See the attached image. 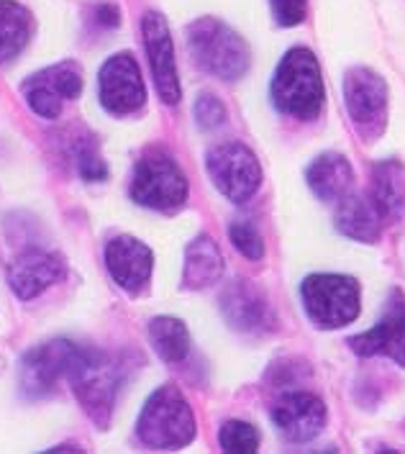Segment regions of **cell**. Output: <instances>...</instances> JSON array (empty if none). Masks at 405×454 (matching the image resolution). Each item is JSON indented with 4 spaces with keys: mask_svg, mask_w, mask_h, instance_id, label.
I'll list each match as a JSON object with an SVG mask.
<instances>
[{
    "mask_svg": "<svg viewBox=\"0 0 405 454\" xmlns=\"http://www.w3.org/2000/svg\"><path fill=\"white\" fill-rule=\"evenodd\" d=\"M275 106L300 121H313L323 108V80L313 51L290 49L272 80Z\"/></svg>",
    "mask_w": 405,
    "mask_h": 454,
    "instance_id": "6da1fadb",
    "label": "cell"
},
{
    "mask_svg": "<svg viewBox=\"0 0 405 454\" xmlns=\"http://www.w3.org/2000/svg\"><path fill=\"white\" fill-rule=\"evenodd\" d=\"M67 378L74 387L80 406L85 408V413L96 421L100 429H105L111 424L121 387L119 362L105 352L80 347Z\"/></svg>",
    "mask_w": 405,
    "mask_h": 454,
    "instance_id": "7a4b0ae2",
    "label": "cell"
},
{
    "mask_svg": "<svg viewBox=\"0 0 405 454\" xmlns=\"http://www.w3.org/2000/svg\"><path fill=\"white\" fill-rule=\"evenodd\" d=\"M195 436V419L185 395L165 385L152 393L139 416V439L152 450H180Z\"/></svg>",
    "mask_w": 405,
    "mask_h": 454,
    "instance_id": "3957f363",
    "label": "cell"
},
{
    "mask_svg": "<svg viewBox=\"0 0 405 454\" xmlns=\"http://www.w3.org/2000/svg\"><path fill=\"white\" fill-rule=\"evenodd\" d=\"M188 36H191L192 59L206 72L229 82L246 74L252 54L246 42L234 28L215 19H200L191 26Z\"/></svg>",
    "mask_w": 405,
    "mask_h": 454,
    "instance_id": "277c9868",
    "label": "cell"
},
{
    "mask_svg": "<svg viewBox=\"0 0 405 454\" xmlns=\"http://www.w3.org/2000/svg\"><path fill=\"white\" fill-rule=\"evenodd\" d=\"M308 318L321 329H341L359 316V283L347 275H310L300 287Z\"/></svg>",
    "mask_w": 405,
    "mask_h": 454,
    "instance_id": "5b68a950",
    "label": "cell"
},
{
    "mask_svg": "<svg viewBox=\"0 0 405 454\" xmlns=\"http://www.w3.org/2000/svg\"><path fill=\"white\" fill-rule=\"evenodd\" d=\"M131 198L146 208L172 214L183 208L188 200V180L172 157L162 152H152L136 162L131 180Z\"/></svg>",
    "mask_w": 405,
    "mask_h": 454,
    "instance_id": "8992f818",
    "label": "cell"
},
{
    "mask_svg": "<svg viewBox=\"0 0 405 454\" xmlns=\"http://www.w3.org/2000/svg\"><path fill=\"white\" fill-rule=\"evenodd\" d=\"M208 172L215 188L231 203H246L262 183V168L249 146L238 142L218 144L208 152Z\"/></svg>",
    "mask_w": 405,
    "mask_h": 454,
    "instance_id": "52a82bcc",
    "label": "cell"
},
{
    "mask_svg": "<svg viewBox=\"0 0 405 454\" xmlns=\"http://www.w3.org/2000/svg\"><path fill=\"white\" fill-rule=\"evenodd\" d=\"M344 100L349 119L364 139L380 137L387 123V85L378 72L354 67L344 77Z\"/></svg>",
    "mask_w": 405,
    "mask_h": 454,
    "instance_id": "ba28073f",
    "label": "cell"
},
{
    "mask_svg": "<svg viewBox=\"0 0 405 454\" xmlns=\"http://www.w3.org/2000/svg\"><path fill=\"white\" fill-rule=\"evenodd\" d=\"M80 347L67 339H57L31 349L21 362V387L28 398H44L57 390L62 378H67Z\"/></svg>",
    "mask_w": 405,
    "mask_h": 454,
    "instance_id": "9c48e42d",
    "label": "cell"
},
{
    "mask_svg": "<svg viewBox=\"0 0 405 454\" xmlns=\"http://www.w3.org/2000/svg\"><path fill=\"white\" fill-rule=\"evenodd\" d=\"M21 90H24L26 103L31 106L34 114H39L44 119H57L62 114L65 103L80 96L82 74L72 62H62V65H54V67L31 74Z\"/></svg>",
    "mask_w": 405,
    "mask_h": 454,
    "instance_id": "30bf717a",
    "label": "cell"
},
{
    "mask_svg": "<svg viewBox=\"0 0 405 454\" xmlns=\"http://www.w3.org/2000/svg\"><path fill=\"white\" fill-rule=\"evenodd\" d=\"M349 347L357 352L359 357H375L385 355L393 362L405 367V295L403 290H390L387 306L382 318L375 324V329L364 334L352 336Z\"/></svg>",
    "mask_w": 405,
    "mask_h": 454,
    "instance_id": "8fae6325",
    "label": "cell"
},
{
    "mask_svg": "<svg viewBox=\"0 0 405 454\" xmlns=\"http://www.w3.org/2000/svg\"><path fill=\"white\" fill-rule=\"evenodd\" d=\"M100 103L105 111L116 114V116H126L139 111L146 100V90H144L142 72L139 65L131 54H116L111 57L103 70H100Z\"/></svg>",
    "mask_w": 405,
    "mask_h": 454,
    "instance_id": "7c38bea8",
    "label": "cell"
},
{
    "mask_svg": "<svg viewBox=\"0 0 405 454\" xmlns=\"http://www.w3.org/2000/svg\"><path fill=\"white\" fill-rule=\"evenodd\" d=\"M221 311L226 321L244 334H269L277 324L269 301L246 280H237L223 290Z\"/></svg>",
    "mask_w": 405,
    "mask_h": 454,
    "instance_id": "4fadbf2b",
    "label": "cell"
},
{
    "mask_svg": "<svg viewBox=\"0 0 405 454\" xmlns=\"http://www.w3.org/2000/svg\"><path fill=\"white\" fill-rule=\"evenodd\" d=\"M272 421L290 442H310L326 427V406L313 393L292 390L275 403Z\"/></svg>",
    "mask_w": 405,
    "mask_h": 454,
    "instance_id": "5bb4252c",
    "label": "cell"
},
{
    "mask_svg": "<svg viewBox=\"0 0 405 454\" xmlns=\"http://www.w3.org/2000/svg\"><path fill=\"white\" fill-rule=\"evenodd\" d=\"M142 31L157 90L167 106H175L180 100V80H177V65H175V49L169 39L167 21L160 13H146Z\"/></svg>",
    "mask_w": 405,
    "mask_h": 454,
    "instance_id": "9a60e30c",
    "label": "cell"
},
{
    "mask_svg": "<svg viewBox=\"0 0 405 454\" xmlns=\"http://www.w3.org/2000/svg\"><path fill=\"white\" fill-rule=\"evenodd\" d=\"M105 264L123 290L142 293L152 275V252L139 239L116 237L105 247Z\"/></svg>",
    "mask_w": 405,
    "mask_h": 454,
    "instance_id": "2e32d148",
    "label": "cell"
},
{
    "mask_svg": "<svg viewBox=\"0 0 405 454\" xmlns=\"http://www.w3.org/2000/svg\"><path fill=\"white\" fill-rule=\"evenodd\" d=\"M59 278H62V260L57 254L39 252V249L24 252L8 270V280H11L13 293L24 301L36 298L49 286H54Z\"/></svg>",
    "mask_w": 405,
    "mask_h": 454,
    "instance_id": "e0dca14e",
    "label": "cell"
},
{
    "mask_svg": "<svg viewBox=\"0 0 405 454\" xmlns=\"http://www.w3.org/2000/svg\"><path fill=\"white\" fill-rule=\"evenodd\" d=\"M370 200L382 221H401L405 215V168L398 160H385L372 168Z\"/></svg>",
    "mask_w": 405,
    "mask_h": 454,
    "instance_id": "ac0fdd59",
    "label": "cell"
},
{
    "mask_svg": "<svg viewBox=\"0 0 405 454\" xmlns=\"http://www.w3.org/2000/svg\"><path fill=\"white\" fill-rule=\"evenodd\" d=\"M306 177H308L310 191L315 192L323 203H339L347 192L352 191L354 169L344 154L326 152L313 160Z\"/></svg>",
    "mask_w": 405,
    "mask_h": 454,
    "instance_id": "d6986e66",
    "label": "cell"
},
{
    "mask_svg": "<svg viewBox=\"0 0 405 454\" xmlns=\"http://www.w3.org/2000/svg\"><path fill=\"white\" fill-rule=\"evenodd\" d=\"M336 229L349 239L375 244L382 234V215L364 195H344L336 208Z\"/></svg>",
    "mask_w": 405,
    "mask_h": 454,
    "instance_id": "ffe728a7",
    "label": "cell"
},
{
    "mask_svg": "<svg viewBox=\"0 0 405 454\" xmlns=\"http://www.w3.org/2000/svg\"><path fill=\"white\" fill-rule=\"evenodd\" d=\"M223 275V254L211 237H198L191 241L185 252V270H183V286L191 290L214 286Z\"/></svg>",
    "mask_w": 405,
    "mask_h": 454,
    "instance_id": "44dd1931",
    "label": "cell"
},
{
    "mask_svg": "<svg viewBox=\"0 0 405 454\" xmlns=\"http://www.w3.org/2000/svg\"><path fill=\"white\" fill-rule=\"evenodd\" d=\"M34 31L31 13L13 0H0V65L11 62L28 44Z\"/></svg>",
    "mask_w": 405,
    "mask_h": 454,
    "instance_id": "7402d4cb",
    "label": "cell"
},
{
    "mask_svg": "<svg viewBox=\"0 0 405 454\" xmlns=\"http://www.w3.org/2000/svg\"><path fill=\"white\" fill-rule=\"evenodd\" d=\"M149 336H152V344L154 349L160 352V357H165L167 362H183L188 357V349H191V336L183 321L177 318H154L149 324Z\"/></svg>",
    "mask_w": 405,
    "mask_h": 454,
    "instance_id": "603a6c76",
    "label": "cell"
},
{
    "mask_svg": "<svg viewBox=\"0 0 405 454\" xmlns=\"http://www.w3.org/2000/svg\"><path fill=\"white\" fill-rule=\"evenodd\" d=\"M221 447L229 454H254L260 450V431L244 421H229L221 427Z\"/></svg>",
    "mask_w": 405,
    "mask_h": 454,
    "instance_id": "cb8c5ba5",
    "label": "cell"
},
{
    "mask_svg": "<svg viewBox=\"0 0 405 454\" xmlns=\"http://www.w3.org/2000/svg\"><path fill=\"white\" fill-rule=\"evenodd\" d=\"M229 237H231L234 247L246 260H262L264 257L262 237H260V231L249 221H234L231 229H229Z\"/></svg>",
    "mask_w": 405,
    "mask_h": 454,
    "instance_id": "d4e9b609",
    "label": "cell"
},
{
    "mask_svg": "<svg viewBox=\"0 0 405 454\" xmlns=\"http://www.w3.org/2000/svg\"><path fill=\"white\" fill-rule=\"evenodd\" d=\"M74 160H77V172H80L88 183H97V180H103V177L108 175L105 162H103V157L97 154L93 139L80 142L74 146Z\"/></svg>",
    "mask_w": 405,
    "mask_h": 454,
    "instance_id": "484cf974",
    "label": "cell"
},
{
    "mask_svg": "<svg viewBox=\"0 0 405 454\" xmlns=\"http://www.w3.org/2000/svg\"><path fill=\"white\" fill-rule=\"evenodd\" d=\"M195 121L200 129H215L226 121V108L223 103L211 93H203V96L195 100Z\"/></svg>",
    "mask_w": 405,
    "mask_h": 454,
    "instance_id": "4316f807",
    "label": "cell"
},
{
    "mask_svg": "<svg viewBox=\"0 0 405 454\" xmlns=\"http://www.w3.org/2000/svg\"><path fill=\"white\" fill-rule=\"evenodd\" d=\"M269 3L280 26H298L306 19L308 0H269Z\"/></svg>",
    "mask_w": 405,
    "mask_h": 454,
    "instance_id": "83f0119b",
    "label": "cell"
},
{
    "mask_svg": "<svg viewBox=\"0 0 405 454\" xmlns=\"http://www.w3.org/2000/svg\"><path fill=\"white\" fill-rule=\"evenodd\" d=\"M96 21L100 26H108V28L119 26L121 21L119 8H116V5H111V3H103L100 8H96Z\"/></svg>",
    "mask_w": 405,
    "mask_h": 454,
    "instance_id": "f1b7e54d",
    "label": "cell"
}]
</instances>
